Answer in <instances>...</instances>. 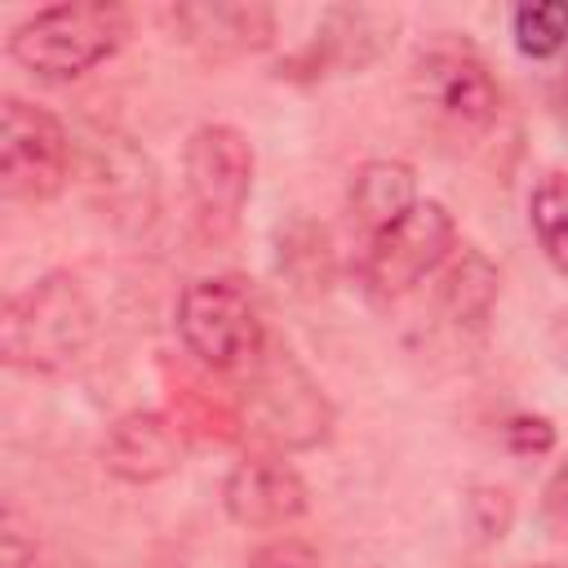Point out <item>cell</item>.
<instances>
[{
	"label": "cell",
	"mask_w": 568,
	"mask_h": 568,
	"mask_svg": "<svg viewBox=\"0 0 568 568\" xmlns=\"http://www.w3.org/2000/svg\"><path fill=\"white\" fill-rule=\"evenodd\" d=\"M98 333V311L71 271H49L9 293L0 311V359L18 373L71 368Z\"/></svg>",
	"instance_id": "6da1fadb"
},
{
	"label": "cell",
	"mask_w": 568,
	"mask_h": 568,
	"mask_svg": "<svg viewBox=\"0 0 568 568\" xmlns=\"http://www.w3.org/2000/svg\"><path fill=\"white\" fill-rule=\"evenodd\" d=\"M501 435H506V444H510L515 453H550V448H555V426H550L546 417L519 413V417H510V422L501 426Z\"/></svg>",
	"instance_id": "d6986e66"
},
{
	"label": "cell",
	"mask_w": 568,
	"mask_h": 568,
	"mask_svg": "<svg viewBox=\"0 0 568 568\" xmlns=\"http://www.w3.org/2000/svg\"><path fill=\"white\" fill-rule=\"evenodd\" d=\"M528 226L537 235L541 257L568 275V169H550L537 178L528 195Z\"/></svg>",
	"instance_id": "9a60e30c"
},
{
	"label": "cell",
	"mask_w": 568,
	"mask_h": 568,
	"mask_svg": "<svg viewBox=\"0 0 568 568\" xmlns=\"http://www.w3.org/2000/svg\"><path fill=\"white\" fill-rule=\"evenodd\" d=\"M413 98L430 120L453 133L479 138L501 115V89L479 49L453 31L430 36L413 53Z\"/></svg>",
	"instance_id": "5b68a950"
},
{
	"label": "cell",
	"mask_w": 568,
	"mask_h": 568,
	"mask_svg": "<svg viewBox=\"0 0 568 568\" xmlns=\"http://www.w3.org/2000/svg\"><path fill=\"white\" fill-rule=\"evenodd\" d=\"M0 541H4V568H27V559H36V537L22 528V519H18V510H13V506L4 510Z\"/></svg>",
	"instance_id": "44dd1931"
},
{
	"label": "cell",
	"mask_w": 568,
	"mask_h": 568,
	"mask_svg": "<svg viewBox=\"0 0 568 568\" xmlns=\"http://www.w3.org/2000/svg\"><path fill=\"white\" fill-rule=\"evenodd\" d=\"M133 36V18L115 0H62L27 13L9 31V58L49 84H67L102 67Z\"/></svg>",
	"instance_id": "7a4b0ae2"
},
{
	"label": "cell",
	"mask_w": 568,
	"mask_h": 568,
	"mask_svg": "<svg viewBox=\"0 0 568 568\" xmlns=\"http://www.w3.org/2000/svg\"><path fill=\"white\" fill-rule=\"evenodd\" d=\"M71 173L67 124L27 98L0 102V195L9 204H49Z\"/></svg>",
	"instance_id": "52a82bcc"
},
{
	"label": "cell",
	"mask_w": 568,
	"mask_h": 568,
	"mask_svg": "<svg viewBox=\"0 0 568 568\" xmlns=\"http://www.w3.org/2000/svg\"><path fill=\"white\" fill-rule=\"evenodd\" d=\"M186 462V426L160 408H133L106 426L102 470L120 484H160Z\"/></svg>",
	"instance_id": "8fae6325"
},
{
	"label": "cell",
	"mask_w": 568,
	"mask_h": 568,
	"mask_svg": "<svg viewBox=\"0 0 568 568\" xmlns=\"http://www.w3.org/2000/svg\"><path fill=\"white\" fill-rule=\"evenodd\" d=\"M470 515H475V528L484 537H501L515 519V501L506 488H475L470 493Z\"/></svg>",
	"instance_id": "e0dca14e"
},
{
	"label": "cell",
	"mask_w": 568,
	"mask_h": 568,
	"mask_svg": "<svg viewBox=\"0 0 568 568\" xmlns=\"http://www.w3.org/2000/svg\"><path fill=\"white\" fill-rule=\"evenodd\" d=\"M173 328L182 351L209 373L253 368L266 351V324L244 280L200 275L178 293Z\"/></svg>",
	"instance_id": "3957f363"
},
{
	"label": "cell",
	"mask_w": 568,
	"mask_h": 568,
	"mask_svg": "<svg viewBox=\"0 0 568 568\" xmlns=\"http://www.w3.org/2000/svg\"><path fill=\"white\" fill-rule=\"evenodd\" d=\"M244 426H253V435L271 453L315 448L333 426V404L288 346L266 342L253 364V386L244 395Z\"/></svg>",
	"instance_id": "8992f818"
},
{
	"label": "cell",
	"mask_w": 568,
	"mask_h": 568,
	"mask_svg": "<svg viewBox=\"0 0 568 568\" xmlns=\"http://www.w3.org/2000/svg\"><path fill=\"white\" fill-rule=\"evenodd\" d=\"M510 36L524 58H555L568 44V0H528L510 13Z\"/></svg>",
	"instance_id": "2e32d148"
},
{
	"label": "cell",
	"mask_w": 568,
	"mask_h": 568,
	"mask_svg": "<svg viewBox=\"0 0 568 568\" xmlns=\"http://www.w3.org/2000/svg\"><path fill=\"white\" fill-rule=\"evenodd\" d=\"M257 178V155L248 133L235 124H200L182 146V191L200 240L222 244L240 231Z\"/></svg>",
	"instance_id": "277c9868"
},
{
	"label": "cell",
	"mask_w": 568,
	"mask_h": 568,
	"mask_svg": "<svg viewBox=\"0 0 568 568\" xmlns=\"http://www.w3.org/2000/svg\"><path fill=\"white\" fill-rule=\"evenodd\" d=\"M248 568H315V550L306 541H297V537H284V541L262 546L248 559Z\"/></svg>",
	"instance_id": "ffe728a7"
},
{
	"label": "cell",
	"mask_w": 568,
	"mask_h": 568,
	"mask_svg": "<svg viewBox=\"0 0 568 568\" xmlns=\"http://www.w3.org/2000/svg\"><path fill=\"white\" fill-rule=\"evenodd\" d=\"M541 528L555 541H568V462H559L541 488Z\"/></svg>",
	"instance_id": "ac0fdd59"
},
{
	"label": "cell",
	"mask_w": 568,
	"mask_h": 568,
	"mask_svg": "<svg viewBox=\"0 0 568 568\" xmlns=\"http://www.w3.org/2000/svg\"><path fill=\"white\" fill-rule=\"evenodd\" d=\"M311 488L306 479L271 448L240 457L222 479V510L235 528L248 532H275L306 515Z\"/></svg>",
	"instance_id": "30bf717a"
},
{
	"label": "cell",
	"mask_w": 568,
	"mask_h": 568,
	"mask_svg": "<svg viewBox=\"0 0 568 568\" xmlns=\"http://www.w3.org/2000/svg\"><path fill=\"white\" fill-rule=\"evenodd\" d=\"M457 253V222L439 200H417L399 222L364 240L359 280L377 302H395L413 293L422 280L439 275V266Z\"/></svg>",
	"instance_id": "ba28073f"
},
{
	"label": "cell",
	"mask_w": 568,
	"mask_h": 568,
	"mask_svg": "<svg viewBox=\"0 0 568 568\" xmlns=\"http://www.w3.org/2000/svg\"><path fill=\"white\" fill-rule=\"evenodd\" d=\"M417 200H422L417 195V173H413L408 160L377 155V160H364L355 169V182H351V217L364 231V240H373L377 231H386L390 222H399Z\"/></svg>",
	"instance_id": "4fadbf2b"
},
{
	"label": "cell",
	"mask_w": 568,
	"mask_h": 568,
	"mask_svg": "<svg viewBox=\"0 0 568 568\" xmlns=\"http://www.w3.org/2000/svg\"><path fill=\"white\" fill-rule=\"evenodd\" d=\"M497 288L501 275L475 244H457V253L439 266V306L453 324H484L497 302Z\"/></svg>",
	"instance_id": "5bb4252c"
},
{
	"label": "cell",
	"mask_w": 568,
	"mask_h": 568,
	"mask_svg": "<svg viewBox=\"0 0 568 568\" xmlns=\"http://www.w3.org/2000/svg\"><path fill=\"white\" fill-rule=\"evenodd\" d=\"M528 568H559V564H528Z\"/></svg>",
	"instance_id": "7402d4cb"
},
{
	"label": "cell",
	"mask_w": 568,
	"mask_h": 568,
	"mask_svg": "<svg viewBox=\"0 0 568 568\" xmlns=\"http://www.w3.org/2000/svg\"><path fill=\"white\" fill-rule=\"evenodd\" d=\"M390 31H395V18H386L377 9H328V18L315 31V40L288 67H306V75L359 71V67L377 62V53L386 49Z\"/></svg>",
	"instance_id": "7c38bea8"
},
{
	"label": "cell",
	"mask_w": 568,
	"mask_h": 568,
	"mask_svg": "<svg viewBox=\"0 0 568 568\" xmlns=\"http://www.w3.org/2000/svg\"><path fill=\"white\" fill-rule=\"evenodd\" d=\"M164 27L200 62L222 67V62H240L271 49L275 9L262 0H191V4H169Z\"/></svg>",
	"instance_id": "9c48e42d"
}]
</instances>
